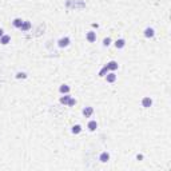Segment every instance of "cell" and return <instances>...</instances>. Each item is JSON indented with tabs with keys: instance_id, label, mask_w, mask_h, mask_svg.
<instances>
[{
	"instance_id": "cell-17",
	"label": "cell",
	"mask_w": 171,
	"mask_h": 171,
	"mask_svg": "<svg viewBox=\"0 0 171 171\" xmlns=\"http://www.w3.org/2000/svg\"><path fill=\"white\" fill-rule=\"evenodd\" d=\"M82 131V127H80L79 124H76L72 127V134H79V132Z\"/></svg>"
},
{
	"instance_id": "cell-12",
	"label": "cell",
	"mask_w": 171,
	"mask_h": 171,
	"mask_svg": "<svg viewBox=\"0 0 171 171\" xmlns=\"http://www.w3.org/2000/svg\"><path fill=\"white\" fill-rule=\"evenodd\" d=\"M144 36L146 37H152L154 36V29L152 28H146L144 29Z\"/></svg>"
},
{
	"instance_id": "cell-1",
	"label": "cell",
	"mask_w": 171,
	"mask_h": 171,
	"mask_svg": "<svg viewBox=\"0 0 171 171\" xmlns=\"http://www.w3.org/2000/svg\"><path fill=\"white\" fill-rule=\"evenodd\" d=\"M67 7L70 8H84L86 7V3L83 0H78V2H71V0H67Z\"/></svg>"
},
{
	"instance_id": "cell-3",
	"label": "cell",
	"mask_w": 171,
	"mask_h": 171,
	"mask_svg": "<svg viewBox=\"0 0 171 171\" xmlns=\"http://www.w3.org/2000/svg\"><path fill=\"white\" fill-rule=\"evenodd\" d=\"M151 104H152L151 98H143V100H142V106L144 107V108H148V107H151Z\"/></svg>"
},
{
	"instance_id": "cell-13",
	"label": "cell",
	"mask_w": 171,
	"mask_h": 171,
	"mask_svg": "<svg viewBox=\"0 0 171 171\" xmlns=\"http://www.w3.org/2000/svg\"><path fill=\"white\" fill-rule=\"evenodd\" d=\"M124 44H126L124 39H119V40H116V43H115V47H116V48H123Z\"/></svg>"
},
{
	"instance_id": "cell-2",
	"label": "cell",
	"mask_w": 171,
	"mask_h": 171,
	"mask_svg": "<svg viewBox=\"0 0 171 171\" xmlns=\"http://www.w3.org/2000/svg\"><path fill=\"white\" fill-rule=\"evenodd\" d=\"M68 44H70V37H62V39L58 41V46L60 47V48H63V47H67Z\"/></svg>"
},
{
	"instance_id": "cell-9",
	"label": "cell",
	"mask_w": 171,
	"mask_h": 171,
	"mask_svg": "<svg viewBox=\"0 0 171 171\" xmlns=\"http://www.w3.org/2000/svg\"><path fill=\"white\" fill-rule=\"evenodd\" d=\"M88 130L90 131H95L96 130V127H98V123L95 122V120H91V122H88Z\"/></svg>"
},
{
	"instance_id": "cell-15",
	"label": "cell",
	"mask_w": 171,
	"mask_h": 171,
	"mask_svg": "<svg viewBox=\"0 0 171 171\" xmlns=\"http://www.w3.org/2000/svg\"><path fill=\"white\" fill-rule=\"evenodd\" d=\"M70 98H71L70 95H64V96H62V98H60V103H62V104H67L68 100H70Z\"/></svg>"
},
{
	"instance_id": "cell-4",
	"label": "cell",
	"mask_w": 171,
	"mask_h": 171,
	"mask_svg": "<svg viewBox=\"0 0 171 171\" xmlns=\"http://www.w3.org/2000/svg\"><path fill=\"white\" fill-rule=\"evenodd\" d=\"M92 112H94V108L92 107H86V108L83 110V115L86 118H90L92 115Z\"/></svg>"
},
{
	"instance_id": "cell-16",
	"label": "cell",
	"mask_w": 171,
	"mask_h": 171,
	"mask_svg": "<svg viewBox=\"0 0 171 171\" xmlns=\"http://www.w3.org/2000/svg\"><path fill=\"white\" fill-rule=\"evenodd\" d=\"M21 24H23V20H21V19H15V20H14V27L20 28Z\"/></svg>"
},
{
	"instance_id": "cell-11",
	"label": "cell",
	"mask_w": 171,
	"mask_h": 171,
	"mask_svg": "<svg viewBox=\"0 0 171 171\" xmlns=\"http://www.w3.org/2000/svg\"><path fill=\"white\" fill-rule=\"evenodd\" d=\"M10 40H11V37L8 36V35H3L2 37H0V43H2V44H8V43H10Z\"/></svg>"
},
{
	"instance_id": "cell-6",
	"label": "cell",
	"mask_w": 171,
	"mask_h": 171,
	"mask_svg": "<svg viewBox=\"0 0 171 171\" xmlns=\"http://www.w3.org/2000/svg\"><path fill=\"white\" fill-rule=\"evenodd\" d=\"M29 28H31V23H29V21H23V24H21V27H20L21 31L25 32V31H28Z\"/></svg>"
},
{
	"instance_id": "cell-20",
	"label": "cell",
	"mask_w": 171,
	"mask_h": 171,
	"mask_svg": "<svg viewBox=\"0 0 171 171\" xmlns=\"http://www.w3.org/2000/svg\"><path fill=\"white\" fill-rule=\"evenodd\" d=\"M75 103H76V100L75 99H72V98H70V100H68V106H70V107H72V106H75Z\"/></svg>"
},
{
	"instance_id": "cell-10",
	"label": "cell",
	"mask_w": 171,
	"mask_h": 171,
	"mask_svg": "<svg viewBox=\"0 0 171 171\" xmlns=\"http://www.w3.org/2000/svg\"><path fill=\"white\" fill-rule=\"evenodd\" d=\"M106 66L107 67H108V70H111V71H114V70H116V68H118V63L116 62H110V63H107L106 64Z\"/></svg>"
},
{
	"instance_id": "cell-7",
	"label": "cell",
	"mask_w": 171,
	"mask_h": 171,
	"mask_svg": "<svg viewBox=\"0 0 171 171\" xmlns=\"http://www.w3.org/2000/svg\"><path fill=\"white\" fill-rule=\"evenodd\" d=\"M87 40H88L90 43L95 41V40H96V33H95V32H88V33H87Z\"/></svg>"
},
{
	"instance_id": "cell-18",
	"label": "cell",
	"mask_w": 171,
	"mask_h": 171,
	"mask_svg": "<svg viewBox=\"0 0 171 171\" xmlns=\"http://www.w3.org/2000/svg\"><path fill=\"white\" fill-rule=\"evenodd\" d=\"M110 70H108V67H107V66H104L103 68H102V70H100V72H99V76H104L106 74H107V72H108Z\"/></svg>"
},
{
	"instance_id": "cell-22",
	"label": "cell",
	"mask_w": 171,
	"mask_h": 171,
	"mask_svg": "<svg viewBox=\"0 0 171 171\" xmlns=\"http://www.w3.org/2000/svg\"><path fill=\"white\" fill-rule=\"evenodd\" d=\"M2 36H3V29L0 28V37H2Z\"/></svg>"
},
{
	"instance_id": "cell-19",
	"label": "cell",
	"mask_w": 171,
	"mask_h": 171,
	"mask_svg": "<svg viewBox=\"0 0 171 171\" xmlns=\"http://www.w3.org/2000/svg\"><path fill=\"white\" fill-rule=\"evenodd\" d=\"M16 78H18V79H25V78H27V75H25L24 72H19V74L16 75Z\"/></svg>"
},
{
	"instance_id": "cell-5",
	"label": "cell",
	"mask_w": 171,
	"mask_h": 171,
	"mask_svg": "<svg viewBox=\"0 0 171 171\" xmlns=\"http://www.w3.org/2000/svg\"><path fill=\"white\" fill-rule=\"evenodd\" d=\"M108 159H110V154H108V152H102V154H100V156H99V160H100V162L106 163Z\"/></svg>"
},
{
	"instance_id": "cell-8",
	"label": "cell",
	"mask_w": 171,
	"mask_h": 171,
	"mask_svg": "<svg viewBox=\"0 0 171 171\" xmlns=\"http://www.w3.org/2000/svg\"><path fill=\"white\" fill-rule=\"evenodd\" d=\"M115 80H116V75H115L114 72H110V74L107 75V82H108V83H114Z\"/></svg>"
},
{
	"instance_id": "cell-21",
	"label": "cell",
	"mask_w": 171,
	"mask_h": 171,
	"mask_svg": "<svg viewBox=\"0 0 171 171\" xmlns=\"http://www.w3.org/2000/svg\"><path fill=\"white\" fill-rule=\"evenodd\" d=\"M110 43H111V39H110V37H106V39L103 40V44H104V46H110Z\"/></svg>"
},
{
	"instance_id": "cell-14",
	"label": "cell",
	"mask_w": 171,
	"mask_h": 171,
	"mask_svg": "<svg viewBox=\"0 0 171 171\" xmlns=\"http://www.w3.org/2000/svg\"><path fill=\"white\" fill-rule=\"evenodd\" d=\"M59 91H60L62 94H68V92H70V87H68V86H66V84H63Z\"/></svg>"
}]
</instances>
